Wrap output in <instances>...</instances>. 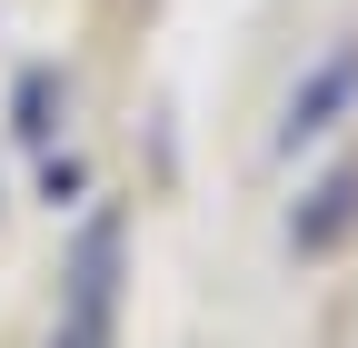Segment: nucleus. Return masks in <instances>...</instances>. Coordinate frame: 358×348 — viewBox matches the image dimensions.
<instances>
[{"label": "nucleus", "mask_w": 358, "mask_h": 348, "mask_svg": "<svg viewBox=\"0 0 358 348\" xmlns=\"http://www.w3.org/2000/svg\"><path fill=\"white\" fill-rule=\"evenodd\" d=\"M348 219H358V169H338V180L319 189V209H308V229H289V249H299V259H319V249L348 239Z\"/></svg>", "instance_id": "f03ea898"}, {"label": "nucleus", "mask_w": 358, "mask_h": 348, "mask_svg": "<svg viewBox=\"0 0 358 348\" xmlns=\"http://www.w3.org/2000/svg\"><path fill=\"white\" fill-rule=\"evenodd\" d=\"M358 100V50H329L319 70H308V90H289V119H279V150L319 140V129H338V110Z\"/></svg>", "instance_id": "f257e3e1"}]
</instances>
